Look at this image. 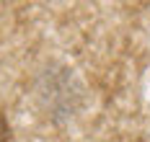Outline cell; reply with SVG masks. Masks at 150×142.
Returning <instances> with one entry per match:
<instances>
[{
  "instance_id": "obj_1",
  "label": "cell",
  "mask_w": 150,
  "mask_h": 142,
  "mask_svg": "<svg viewBox=\"0 0 150 142\" xmlns=\"http://www.w3.org/2000/svg\"><path fill=\"white\" fill-rule=\"evenodd\" d=\"M0 142H11V124L3 114H0Z\"/></svg>"
}]
</instances>
